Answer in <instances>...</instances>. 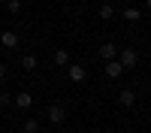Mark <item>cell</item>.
<instances>
[{
    "label": "cell",
    "mask_w": 151,
    "mask_h": 133,
    "mask_svg": "<svg viewBox=\"0 0 151 133\" xmlns=\"http://www.w3.org/2000/svg\"><path fill=\"white\" fill-rule=\"evenodd\" d=\"M121 3H127V0H121Z\"/></svg>",
    "instance_id": "19"
},
{
    "label": "cell",
    "mask_w": 151,
    "mask_h": 133,
    "mask_svg": "<svg viewBox=\"0 0 151 133\" xmlns=\"http://www.w3.org/2000/svg\"><path fill=\"white\" fill-rule=\"evenodd\" d=\"M55 64L58 67H67L70 64V52H67V48H58V52H55Z\"/></svg>",
    "instance_id": "12"
},
{
    "label": "cell",
    "mask_w": 151,
    "mask_h": 133,
    "mask_svg": "<svg viewBox=\"0 0 151 133\" xmlns=\"http://www.w3.org/2000/svg\"><path fill=\"white\" fill-rule=\"evenodd\" d=\"M118 60H121L124 70H133L136 64H139V55H136L133 48H121V52H118Z\"/></svg>",
    "instance_id": "2"
},
{
    "label": "cell",
    "mask_w": 151,
    "mask_h": 133,
    "mask_svg": "<svg viewBox=\"0 0 151 133\" xmlns=\"http://www.w3.org/2000/svg\"><path fill=\"white\" fill-rule=\"evenodd\" d=\"M6 9L12 12V15H18L21 12V0H6Z\"/></svg>",
    "instance_id": "14"
},
{
    "label": "cell",
    "mask_w": 151,
    "mask_h": 133,
    "mask_svg": "<svg viewBox=\"0 0 151 133\" xmlns=\"http://www.w3.org/2000/svg\"><path fill=\"white\" fill-rule=\"evenodd\" d=\"M97 58H100V60H115V58H118V45H115V42H103V45L97 48Z\"/></svg>",
    "instance_id": "3"
},
{
    "label": "cell",
    "mask_w": 151,
    "mask_h": 133,
    "mask_svg": "<svg viewBox=\"0 0 151 133\" xmlns=\"http://www.w3.org/2000/svg\"><path fill=\"white\" fill-rule=\"evenodd\" d=\"M145 9H151V0H145Z\"/></svg>",
    "instance_id": "17"
},
{
    "label": "cell",
    "mask_w": 151,
    "mask_h": 133,
    "mask_svg": "<svg viewBox=\"0 0 151 133\" xmlns=\"http://www.w3.org/2000/svg\"><path fill=\"white\" fill-rule=\"evenodd\" d=\"M103 133H115V130H103Z\"/></svg>",
    "instance_id": "18"
},
{
    "label": "cell",
    "mask_w": 151,
    "mask_h": 133,
    "mask_svg": "<svg viewBox=\"0 0 151 133\" xmlns=\"http://www.w3.org/2000/svg\"><path fill=\"white\" fill-rule=\"evenodd\" d=\"M0 82H6V64H0Z\"/></svg>",
    "instance_id": "16"
},
{
    "label": "cell",
    "mask_w": 151,
    "mask_h": 133,
    "mask_svg": "<svg viewBox=\"0 0 151 133\" xmlns=\"http://www.w3.org/2000/svg\"><path fill=\"white\" fill-rule=\"evenodd\" d=\"M45 115H48V124H64V121H67V109L60 106V103H52Z\"/></svg>",
    "instance_id": "1"
},
{
    "label": "cell",
    "mask_w": 151,
    "mask_h": 133,
    "mask_svg": "<svg viewBox=\"0 0 151 133\" xmlns=\"http://www.w3.org/2000/svg\"><path fill=\"white\" fill-rule=\"evenodd\" d=\"M12 106H18L21 112H27V109L33 106V97H30L27 91H21V94H15V97H12Z\"/></svg>",
    "instance_id": "4"
},
{
    "label": "cell",
    "mask_w": 151,
    "mask_h": 133,
    "mask_svg": "<svg viewBox=\"0 0 151 133\" xmlns=\"http://www.w3.org/2000/svg\"><path fill=\"white\" fill-rule=\"evenodd\" d=\"M0 106H12V94H6V91H0Z\"/></svg>",
    "instance_id": "15"
},
{
    "label": "cell",
    "mask_w": 151,
    "mask_h": 133,
    "mask_svg": "<svg viewBox=\"0 0 151 133\" xmlns=\"http://www.w3.org/2000/svg\"><path fill=\"white\" fill-rule=\"evenodd\" d=\"M0 45L3 48H18V33L15 30H0Z\"/></svg>",
    "instance_id": "6"
},
{
    "label": "cell",
    "mask_w": 151,
    "mask_h": 133,
    "mask_svg": "<svg viewBox=\"0 0 151 133\" xmlns=\"http://www.w3.org/2000/svg\"><path fill=\"white\" fill-rule=\"evenodd\" d=\"M121 15L127 18V21H139V18H142V9H136V6H124Z\"/></svg>",
    "instance_id": "11"
},
{
    "label": "cell",
    "mask_w": 151,
    "mask_h": 133,
    "mask_svg": "<svg viewBox=\"0 0 151 133\" xmlns=\"http://www.w3.org/2000/svg\"><path fill=\"white\" fill-rule=\"evenodd\" d=\"M124 73H127V70L121 67V60H118V58H115V60H106V76H109V79H121Z\"/></svg>",
    "instance_id": "5"
},
{
    "label": "cell",
    "mask_w": 151,
    "mask_h": 133,
    "mask_svg": "<svg viewBox=\"0 0 151 133\" xmlns=\"http://www.w3.org/2000/svg\"><path fill=\"white\" fill-rule=\"evenodd\" d=\"M118 103H121L124 109H130V106L136 103V94H133L130 88H121V94H118Z\"/></svg>",
    "instance_id": "8"
},
{
    "label": "cell",
    "mask_w": 151,
    "mask_h": 133,
    "mask_svg": "<svg viewBox=\"0 0 151 133\" xmlns=\"http://www.w3.org/2000/svg\"><path fill=\"white\" fill-rule=\"evenodd\" d=\"M36 67H40V60H36V55H21V70L33 73Z\"/></svg>",
    "instance_id": "10"
},
{
    "label": "cell",
    "mask_w": 151,
    "mask_h": 133,
    "mask_svg": "<svg viewBox=\"0 0 151 133\" xmlns=\"http://www.w3.org/2000/svg\"><path fill=\"white\" fill-rule=\"evenodd\" d=\"M97 15H100V21H112V18H115V6H112V3H100Z\"/></svg>",
    "instance_id": "9"
},
{
    "label": "cell",
    "mask_w": 151,
    "mask_h": 133,
    "mask_svg": "<svg viewBox=\"0 0 151 133\" xmlns=\"http://www.w3.org/2000/svg\"><path fill=\"white\" fill-rule=\"evenodd\" d=\"M21 130H24V133H40V121H36V118H27Z\"/></svg>",
    "instance_id": "13"
},
{
    "label": "cell",
    "mask_w": 151,
    "mask_h": 133,
    "mask_svg": "<svg viewBox=\"0 0 151 133\" xmlns=\"http://www.w3.org/2000/svg\"><path fill=\"white\" fill-rule=\"evenodd\" d=\"M67 73H70V79H73L76 85L85 82V67H82V64H73V60H70V64H67Z\"/></svg>",
    "instance_id": "7"
}]
</instances>
